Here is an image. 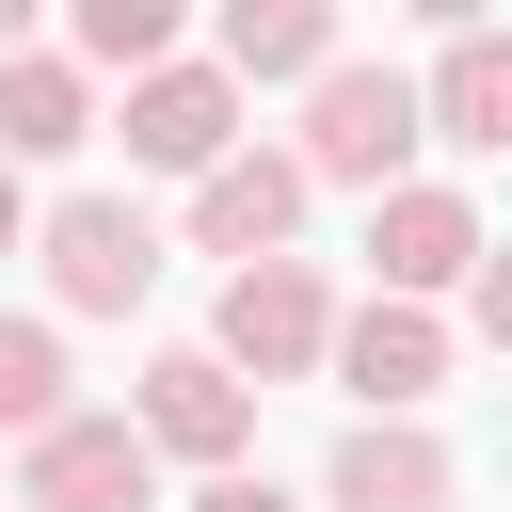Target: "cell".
I'll use <instances>...</instances> for the list:
<instances>
[{
    "instance_id": "9a60e30c",
    "label": "cell",
    "mask_w": 512,
    "mask_h": 512,
    "mask_svg": "<svg viewBox=\"0 0 512 512\" xmlns=\"http://www.w3.org/2000/svg\"><path fill=\"white\" fill-rule=\"evenodd\" d=\"M80 400H64V336L48 320H0V432L32 448V432H64Z\"/></svg>"
},
{
    "instance_id": "52a82bcc",
    "label": "cell",
    "mask_w": 512,
    "mask_h": 512,
    "mask_svg": "<svg viewBox=\"0 0 512 512\" xmlns=\"http://www.w3.org/2000/svg\"><path fill=\"white\" fill-rule=\"evenodd\" d=\"M128 160H160V176H224V160H240V80H224V64H160V80H128Z\"/></svg>"
},
{
    "instance_id": "5bb4252c",
    "label": "cell",
    "mask_w": 512,
    "mask_h": 512,
    "mask_svg": "<svg viewBox=\"0 0 512 512\" xmlns=\"http://www.w3.org/2000/svg\"><path fill=\"white\" fill-rule=\"evenodd\" d=\"M80 80L112 64V80H160L176 64V0H80V48H64Z\"/></svg>"
},
{
    "instance_id": "8992f818",
    "label": "cell",
    "mask_w": 512,
    "mask_h": 512,
    "mask_svg": "<svg viewBox=\"0 0 512 512\" xmlns=\"http://www.w3.org/2000/svg\"><path fill=\"white\" fill-rule=\"evenodd\" d=\"M496 240H480V208L448 192V176H400L384 208H368V272H384V304H432V288H464Z\"/></svg>"
},
{
    "instance_id": "3957f363",
    "label": "cell",
    "mask_w": 512,
    "mask_h": 512,
    "mask_svg": "<svg viewBox=\"0 0 512 512\" xmlns=\"http://www.w3.org/2000/svg\"><path fill=\"white\" fill-rule=\"evenodd\" d=\"M208 352H224L240 384H288V368H320V352H336V288H320L304 256H256V272H224Z\"/></svg>"
},
{
    "instance_id": "277c9868",
    "label": "cell",
    "mask_w": 512,
    "mask_h": 512,
    "mask_svg": "<svg viewBox=\"0 0 512 512\" xmlns=\"http://www.w3.org/2000/svg\"><path fill=\"white\" fill-rule=\"evenodd\" d=\"M16 512H160V448L128 416H64L16 448Z\"/></svg>"
},
{
    "instance_id": "7c38bea8",
    "label": "cell",
    "mask_w": 512,
    "mask_h": 512,
    "mask_svg": "<svg viewBox=\"0 0 512 512\" xmlns=\"http://www.w3.org/2000/svg\"><path fill=\"white\" fill-rule=\"evenodd\" d=\"M64 144H96V80L64 48H16L0 64V160H64Z\"/></svg>"
},
{
    "instance_id": "2e32d148",
    "label": "cell",
    "mask_w": 512,
    "mask_h": 512,
    "mask_svg": "<svg viewBox=\"0 0 512 512\" xmlns=\"http://www.w3.org/2000/svg\"><path fill=\"white\" fill-rule=\"evenodd\" d=\"M464 304H480V336H496V352H512V240H496V256H480V272H464Z\"/></svg>"
},
{
    "instance_id": "e0dca14e",
    "label": "cell",
    "mask_w": 512,
    "mask_h": 512,
    "mask_svg": "<svg viewBox=\"0 0 512 512\" xmlns=\"http://www.w3.org/2000/svg\"><path fill=\"white\" fill-rule=\"evenodd\" d=\"M192 512H288V496H272L256 464H224V480H192Z\"/></svg>"
},
{
    "instance_id": "d6986e66",
    "label": "cell",
    "mask_w": 512,
    "mask_h": 512,
    "mask_svg": "<svg viewBox=\"0 0 512 512\" xmlns=\"http://www.w3.org/2000/svg\"><path fill=\"white\" fill-rule=\"evenodd\" d=\"M16 48H32V16H16V0H0V64H16Z\"/></svg>"
},
{
    "instance_id": "ba28073f",
    "label": "cell",
    "mask_w": 512,
    "mask_h": 512,
    "mask_svg": "<svg viewBox=\"0 0 512 512\" xmlns=\"http://www.w3.org/2000/svg\"><path fill=\"white\" fill-rule=\"evenodd\" d=\"M320 368H336V384H352L368 416H416V400L448 384V320H432V304H384V288H368V304L336 320V352H320Z\"/></svg>"
},
{
    "instance_id": "5b68a950",
    "label": "cell",
    "mask_w": 512,
    "mask_h": 512,
    "mask_svg": "<svg viewBox=\"0 0 512 512\" xmlns=\"http://www.w3.org/2000/svg\"><path fill=\"white\" fill-rule=\"evenodd\" d=\"M128 432H144L160 464H208V480H224V464L256 448V384H240L224 352H160L144 400H128Z\"/></svg>"
},
{
    "instance_id": "9c48e42d",
    "label": "cell",
    "mask_w": 512,
    "mask_h": 512,
    "mask_svg": "<svg viewBox=\"0 0 512 512\" xmlns=\"http://www.w3.org/2000/svg\"><path fill=\"white\" fill-rule=\"evenodd\" d=\"M288 224H304V160H288V144H240L224 176H192V240H208V256L256 272V256H288Z\"/></svg>"
},
{
    "instance_id": "ffe728a7",
    "label": "cell",
    "mask_w": 512,
    "mask_h": 512,
    "mask_svg": "<svg viewBox=\"0 0 512 512\" xmlns=\"http://www.w3.org/2000/svg\"><path fill=\"white\" fill-rule=\"evenodd\" d=\"M0 512H16V496H0Z\"/></svg>"
},
{
    "instance_id": "6da1fadb",
    "label": "cell",
    "mask_w": 512,
    "mask_h": 512,
    "mask_svg": "<svg viewBox=\"0 0 512 512\" xmlns=\"http://www.w3.org/2000/svg\"><path fill=\"white\" fill-rule=\"evenodd\" d=\"M288 160H304V192L336 176V192L384 208L400 160H416V80H400V64H336V80H304V144H288Z\"/></svg>"
},
{
    "instance_id": "30bf717a",
    "label": "cell",
    "mask_w": 512,
    "mask_h": 512,
    "mask_svg": "<svg viewBox=\"0 0 512 512\" xmlns=\"http://www.w3.org/2000/svg\"><path fill=\"white\" fill-rule=\"evenodd\" d=\"M320 496H336V512H448V448H432L416 416H352Z\"/></svg>"
},
{
    "instance_id": "ac0fdd59",
    "label": "cell",
    "mask_w": 512,
    "mask_h": 512,
    "mask_svg": "<svg viewBox=\"0 0 512 512\" xmlns=\"http://www.w3.org/2000/svg\"><path fill=\"white\" fill-rule=\"evenodd\" d=\"M16 240H32V208H16V160H0V256H16Z\"/></svg>"
},
{
    "instance_id": "4fadbf2b",
    "label": "cell",
    "mask_w": 512,
    "mask_h": 512,
    "mask_svg": "<svg viewBox=\"0 0 512 512\" xmlns=\"http://www.w3.org/2000/svg\"><path fill=\"white\" fill-rule=\"evenodd\" d=\"M224 80H336V16L320 0H240L224 16Z\"/></svg>"
},
{
    "instance_id": "7a4b0ae2",
    "label": "cell",
    "mask_w": 512,
    "mask_h": 512,
    "mask_svg": "<svg viewBox=\"0 0 512 512\" xmlns=\"http://www.w3.org/2000/svg\"><path fill=\"white\" fill-rule=\"evenodd\" d=\"M32 240H48V304H64V320H128V304L160 288V224H144L128 192H64Z\"/></svg>"
},
{
    "instance_id": "8fae6325",
    "label": "cell",
    "mask_w": 512,
    "mask_h": 512,
    "mask_svg": "<svg viewBox=\"0 0 512 512\" xmlns=\"http://www.w3.org/2000/svg\"><path fill=\"white\" fill-rule=\"evenodd\" d=\"M416 128L464 144V160H496L512 144V32H448V64L416 80Z\"/></svg>"
}]
</instances>
